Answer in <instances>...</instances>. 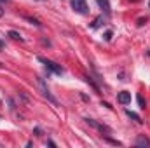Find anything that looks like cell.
<instances>
[{"instance_id":"19","label":"cell","mask_w":150,"mask_h":148,"mask_svg":"<svg viewBox=\"0 0 150 148\" xmlns=\"http://www.w3.org/2000/svg\"><path fill=\"white\" fill-rule=\"evenodd\" d=\"M40 2H42V0H40Z\"/></svg>"},{"instance_id":"15","label":"cell","mask_w":150,"mask_h":148,"mask_svg":"<svg viewBox=\"0 0 150 148\" xmlns=\"http://www.w3.org/2000/svg\"><path fill=\"white\" fill-rule=\"evenodd\" d=\"M4 16V9H2V4H0V18Z\"/></svg>"},{"instance_id":"8","label":"cell","mask_w":150,"mask_h":148,"mask_svg":"<svg viewBox=\"0 0 150 148\" xmlns=\"http://www.w3.org/2000/svg\"><path fill=\"white\" fill-rule=\"evenodd\" d=\"M126 113H127V117H129V118H133L134 122H138V124H142V122H143V120H142V117H140L138 113H134V111H131V110H126Z\"/></svg>"},{"instance_id":"7","label":"cell","mask_w":150,"mask_h":148,"mask_svg":"<svg viewBox=\"0 0 150 148\" xmlns=\"http://www.w3.org/2000/svg\"><path fill=\"white\" fill-rule=\"evenodd\" d=\"M96 2H98L100 9H101V11H103V12L108 16V14H110V11H112V7H110V2H108V0H96Z\"/></svg>"},{"instance_id":"4","label":"cell","mask_w":150,"mask_h":148,"mask_svg":"<svg viewBox=\"0 0 150 148\" xmlns=\"http://www.w3.org/2000/svg\"><path fill=\"white\" fill-rule=\"evenodd\" d=\"M86 122L91 125V127H94V129H98V131H101V132H107V134H110V127L108 125H105V124H100V122H96V120H93V118H86Z\"/></svg>"},{"instance_id":"11","label":"cell","mask_w":150,"mask_h":148,"mask_svg":"<svg viewBox=\"0 0 150 148\" xmlns=\"http://www.w3.org/2000/svg\"><path fill=\"white\" fill-rule=\"evenodd\" d=\"M101 21H103V16H100V18H96V21L91 25V28H98L100 25H101Z\"/></svg>"},{"instance_id":"13","label":"cell","mask_w":150,"mask_h":148,"mask_svg":"<svg viewBox=\"0 0 150 148\" xmlns=\"http://www.w3.org/2000/svg\"><path fill=\"white\" fill-rule=\"evenodd\" d=\"M138 105H140V108H145L147 106V103H145V99L142 96H138Z\"/></svg>"},{"instance_id":"9","label":"cell","mask_w":150,"mask_h":148,"mask_svg":"<svg viewBox=\"0 0 150 148\" xmlns=\"http://www.w3.org/2000/svg\"><path fill=\"white\" fill-rule=\"evenodd\" d=\"M9 37L12 38V40H19V42H23V37H21L18 32H14V30H11V32H9Z\"/></svg>"},{"instance_id":"17","label":"cell","mask_w":150,"mask_h":148,"mask_svg":"<svg viewBox=\"0 0 150 148\" xmlns=\"http://www.w3.org/2000/svg\"><path fill=\"white\" fill-rule=\"evenodd\" d=\"M0 47H4V42H2V40H0Z\"/></svg>"},{"instance_id":"12","label":"cell","mask_w":150,"mask_h":148,"mask_svg":"<svg viewBox=\"0 0 150 148\" xmlns=\"http://www.w3.org/2000/svg\"><path fill=\"white\" fill-rule=\"evenodd\" d=\"M26 19H28L32 25H35V26H42V23H40L38 19H33V18H30V16H26Z\"/></svg>"},{"instance_id":"10","label":"cell","mask_w":150,"mask_h":148,"mask_svg":"<svg viewBox=\"0 0 150 148\" xmlns=\"http://www.w3.org/2000/svg\"><path fill=\"white\" fill-rule=\"evenodd\" d=\"M105 141H107V143H110V145H115V147H122V143H120V141L112 140V138H108V136H105Z\"/></svg>"},{"instance_id":"2","label":"cell","mask_w":150,"mask_h":148,"mask_svg":"<svg viewBox=\"0 0 150 148\" xmlns=\"http://www.w3.org/2000/svg\"><path fill=\"white\" fill-rule=\"evenodd\" d=\"M70 5L77 14H87L89 12V7H87L86 0H70Z\"/></svg>"},{"instance_id":"3","label":"cell","mask_w":150,"mask_h":148,"mask_svg":"<svg viewBox=\"0 0 150 148\" xmlns=\"http://www.w3.org/2000/svg\"><path fill=\"white\" fill-rule=\"evenodd\" d=\"M38 85H40V91H42V94H44V98H47L51 103H54V105H58V99L51 94V91L47 89V85H45V82H44V78H38Z\"/></svg>"},{"instance_id":"18","label":"cell","mask_w":150,"mask_h":148,"mask_svg":"<svg viewBox=\"0 0 150 148\" xmlns=\"http://www.w3.org/2000/svg\"><path fill=\"white\" fill-rule=\"evenodd\" d=\"M2 68H4V65H2V63H0V70H2Z\"/></svg>"},{"instance_id":"16","label":"cell","mask_w":150,"mask_h":148,"mask_svg":"<svg viewBox=\"0 0 150 148\" xmlns=\"http://www.w3.org/2000/svg\"><path fill=\"white\" fill-rule=\"evenodd\" d=\"M0 4H2V5H5V4H7V0H0Z\"/></svg>"},{"instance_id":"1","label":"cell","mask_w":150,"mask_h":148,"mask_svg":"<svg viewBox=\"0 0 150 148\" xmlns=\"http://www.w3.org/2000/svg\"><path fill=\"white\" fill-rule=\"evenodd\" d=\"M38 61L42 63V65H45V68L47 70H51L52 73L56 75H61L65 70L61 68V65H58V63H54V61H51V59H47V58H42V56H38Z\"/></svg>"},{"instance_id":"14","label":"cell","mask_w":150,"mask_h":148,"mask_svg":"<svg viewBox=\"0 0 150 148\" xmlns=\"http://www.w3.org/2000/svg\"><path fill=\"white\" fill-rule=\"evenodd\" d=\"M110 38H112V32H107L105 33V40H110Z\"/></svg>"},{"instance_id":"5","label":"cell","mask_w":150,"mask_h":148,"mask_svg":"<svg viewBox=\"0 0 150 148\" xmlns=\"http://www.w3.org/2000/svg\"><path fill=\"white\" fill-rule=\"evenodd\" d=\"M117 101H119L120 105H129V103H131V92L120 91V92L117 94Z\"/></svg>"},{"instance_id":"6","label":"cell","mask_w":150,"mask_h":148,"mask_svg":"<svg viewBox=\"0 0 150 148\" xmlns=\"http://www.w3.org/2000/svg\"><path fill=\"white\" fill-rule=\"evenodd\" d=\"M134 145H136V147H140V148H150V140L145 136V134H140V136L136 138Z\"/></svg>"}]
</instances>
